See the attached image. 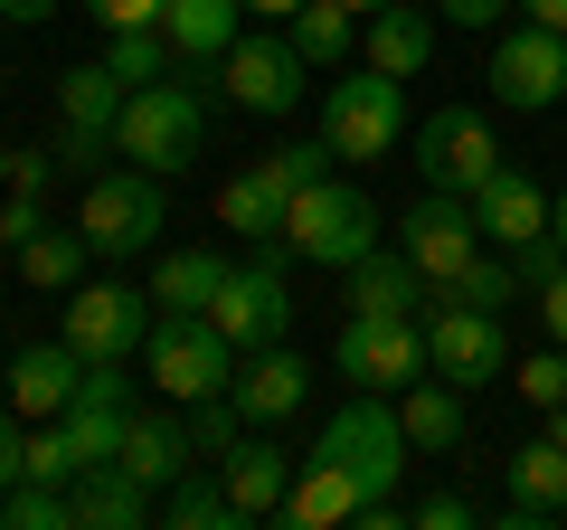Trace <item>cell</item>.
I'll use <instances>...</instances> for the list:
<instances>
[{
	"label": "cell",
	"instance_id": "47",
	"mask_svg": "<svg viewBox=\"0 0 567 530\" xmlns=\"http://www.w3.org/2000/svg\"><path fill=\"white\" fill-rule=\"evenodd\" d=\"M303 0H246V20H293Z\"/></svg>",
	"mask_w": 567,
	"mask_h": 530
},
{
	"label": "cell",
	"instance_id": "11",
	"mask_svg": "<svg viewBox=\"0 0 567 530\" xmlns=\"http://www.w3.org/2000/svg\"><path fill=\"white\" fill-rule=\"evenodd\" d=\"M208 323L227 332L237 350H265V342H284L293 332V294H284V246H256V256L237 265L218 285V304H208Z\"/></svg>",
	"mask_w": 567,
	"mask_h": 530
},
{
	"label": "cell",
	"instance_id": "1",
	"mask_svg": "<svg viewBox=\"0 0 567 530\" xmlns=\"http://www.w3.org/2000/svg\"><path fill=\"white\" fill-rule=\"evenodd\" d=\"M312 465H331L350 492H360V530L406 521V502H398V473H406V427H398V408H388L379 388H360V398H350V408L322 427Z\"/></svg>",
	"mask_w": 567,
	"mask_h": 530
},
{
	"label": "cell",
	"instance_id": "38",
	"mask_svg": "<svg viewBox=\"0 0 567 530\" xmlns=\"http://www.w3.org/2000/svg\"><path fill=\"white\" fill-rule=\"evenodd\" d=\"M406 521L416 530H473L483 511H473V492H425V502H406Z\"/></svg>",
	"mask_w": 567,
	"mask_h": 530
},
{
	"label": "cell",
	"instance_id": "2",
	"mask_svg": "<svg viewBox=\"0 0 567 530\" xmlns=\"http://www.w3.org/2000/svg\"><path fill=\"white\" fill-rule=\"evenodd\" d=\"M199 143H208V95H199L189 77H152V85H133V104H123V133H114L123 162H142V171H162V181H181V171L199 162Z\"/></svg>",
	"mask_w": 567,
	"mask_h": 530
},
{
	"label": "cell",
	"instance_id": "50",
	"mask_svg": "<svg viewBox=\"0 0 567 530\" xmlns=\"http://www.w3.org/2000/svg\"><path fill=\"white\" fill-rule=\"evenodd\" d=\"M0 181H10V152H0Z\"/></svg>",
	"mask_w": 567,
	"mask_h": 530
},
{
	"label": "cell",
	"instance_id": "24",
	"mask_svg": "<svg viewBox=\"0 0 567 530\" xmlns=\"http://www.w3.org/2000/svg\"><path fill=\"white\" fill-rule=\"evenodd\" d=\"M548 511H567V446H558V436H539V446L511 455V511H502V521L511 530H539Z\"/></svg>",
	"mask_w": 567,
	"mask_h": 530
},
{
	"label": "cell",
	"instance_id": "33",
	"mask_svg": "<svg viewBox=\"0 0 567 530\" xmlns=\"http://www.w3.org/2000/svg\"><path fill=\"white\" fill-rule=\"evenodd\" d=\"M171 58H181V48H171V29H162V20H152V29H114V48H104V67H114L123 85L171 77Z\"/></svg>",
	"mask_w": 567,
	"mask_h": 530
},
{
	"label": "cell",
	"instance_id": "25",
	"mask_svg": "<svg viewBox=\"0 0 567 530\" xmlns=\"http://www.w3.org/2000/svg\"><path fill=\"white\" fill-rule=\"evenodd\" d=\"M360 48H369V67H388V77H425V58H435V10H416V0L369 10Z\"/></svg>",
	"mask_w": 567,
	"mask_h": 530
},
{
	"label": "cell",
	"instance_id": "17",
	"mask_svg": "<svg viewBox=\"0 0 567 530\" xmlns=\"http://www.w3.org/2000/svg\"><path fill=\"white\" fill-rule=\"evenodd\" d=\"M473 218H483V246H502V256H511V246L548 237V190L529 181L520 162H502L483 190H473Z\"/></svg>",
	"mask_w": 567,
	"mask_h": 530
},
{
	"label": "cell",
	"instance_id": "46",
	"mask_svg": "<svg viewBox=\"0 0 567 530\" xmlns=\"http://www.w3.org/2000/svg\"><path fill=\"white\" fill-rule=\"evenodd\" d=\"M520 10H529L539 29H567V0H520Z\"/></svg>",
	"mask_w": 567,
	"mask_h": 530
},
{
	"label": "cell",
	"instance_id": "37",
	"mask_svg": "<svg viewBox=\"0 0 567 530\" xmlns=\"http://www.w3.org/2000/svg\"><path fill=\"white\" fill-rule=\"evenodd\" d=\"M520 398H529V408H558V398H567V350L558 342H548L539 360H520Z\"/></svg>",
	"mask_w": 567,
	"mask_h": 530
},
{
	"label": "cell",
	"instance_id": "16",
	"mask_svg": "<svg viewBox=\"0 0 567 530\" xmlns=\"http://www.w3.org/2000/svg\"><path fill=\"white\" fill-rule=\"evenodd\" d=\"M246 408V427H275V417H293L312 398V360L303 350H284V342H265V350H246L237 360V388H227Z\"/></svg>",
	"mask_w": 567,
	"mask_h": 530
},
{
	"label": "cell",
	"instance_id": "15",
	"mask_svg": "<svg viewBox=\"0 0 567 530\" xmlns=\"http://www.w3.org/2000/svg\"><path fill=\"white\" fill-rule=\"evenodd\" d=\"M66 342H76L85 360H123V350L152 342V304H142L133 285H76L66 294Z\"/></svg>",
	"mask_w": 567,
	"mask_h": 530
},
{
	"label": "cell",
	"instance_id": "34",
	"mask_svg": "<svg viewBox=\"0 0 567 530\" xmlns=\"http://www.w3.org/2000/svg\"><path fill=\"white\" fill-rule=\"evenodd\" d=\"M445 294H464V304H492V313H511V304H520V265H502V256H473L464 265V285H445Z\"/></svg>",
	"mask_w": 567,
	"mask_h": 530
},
{
	"label": "cell",
	"instance_id": "45",
	"mask_svg": "<svg viewBox=\"0 0 567 530\" xmlns=\"http://www.w3.org/2000/svg\"><path fill=\"white\" fill-rule=\"evenodd\" d=\"M539 313H548V342H558V350H567V275H558V285H548V294H539Z\"/></svg>",
	"mask_w": 567,
	"mask_h": 530
},
{
	"label": "cell",
	"instance_id": "31",
	"mask_svg": "<svg viewBox=\"0 0 567 530\" xmlns=\"http://www.w3.org/2000/svg\"><path fill=\"white\" fill-rule=\"evenodd\" d=\"M162 521H181V530H227V521H237V492H227V473H218V465H189L181 483L162 492Z\"/></svg>",
	"mask_w": 567,
	"mask_h": 530
},
{
	"label": "cell",
	"instance_id": "49",
	"mask_svg": "<svg viewBox=\"0 0 567 530\" xmlns=\"http://www.w3.org/2000/svg\"><path fill=\"white\" fill-rule=\"evenodd\" d=\"M341 10H360V20H369V10H398V0H341Z\"/></svg>",
	"mask_w": 567,
	"mask_h": 530
},
{
	"label": "cell",
	"instance_id": "18",
	"mask_svg": "<svg viewBox=\"0 0 567 530\" xmlns=\"http://www.w3.org/2000/svg\"><path fill=\"white\" fill-rule=\"evenodd\" d=\"M123 473H142L152 492H171L189 465H199V446H189V417L181 408H133V427H123Z\"/></svg>",
	"mask_w": 567,
	"mask_h": 530
},
{
	"label": "cell",
	"instance_id": "36",
	"mask_svg": "<svg viewBox=\"0 0 567 530\" xmlns=\"http://www.w3.org/2000/svg\"><path fill=\"white\" fill-rule=\"evenodd\" d=\"M511 265H520V285L529 294H548L567 275V246H558V227H548V237H529V246H511Z\"/></svg>",
	"mask_w": 567,
	"mask_h": 530
},
{
	"label": "cell",
	"instance_id": "35",
	"mask_svg": "<svg viewBox=\"0 0 567 530\" xmlns=\"http://www.w3.org/2000/svg\"><path fill=\"white\" fill-rule=\"evenodd\" d=\"M322 162H341V152H331V143H284V152H265V171H275L284 190H312V181H331Z\"/></svg>",
	"mask_w": 567,
	"mask_h": 530
},
{
	"label": "cell",
	"instance_id": "3",
	"mask_svg": "<svg viewBox=\"0 0 567 530\" xmlns=\"http://www.w3.org/2000/svg\"><path fill=\"white\" fill-rule=\"evenodd\" d=\"M142 360H152V388H162L171 408H189V398L237 388V360H246V350L227 342L208 313H162V323H152V342H142Z\"/></svg>",
	"mask_w": 567,
	"mask_h": 530
},
{
	"label": "cell",
	"instance_id": "32",
	"mask_svg": "<svg viewBox=\"0 0 567 530\" xmlns=\"http://www.w3.org/2000/svg\"><path fill=\"white\" fill-rule=\"evenodd\" d=\"M284 521H303V530L360 521V492H350V483H341L331 465H303V473H293V492H284Z\"/></svg>",
	"mask_w": 567,
	"mask_h": 530
},
{
	"label": "cell",
	"instance_id": "29",
	"mask_svg": "<svg viewBox=\"0 0 567 530\" xmlns=\"http://www.w3.org/2000/svg\"><path fill=\"white\" fill-rule=\"evenodd\" d=\"M10 265H20V285H39V294H76V285H85V265H95V237H85V227H76V237L39 227V237H29Z\"/></svg>",
	"mask_w": 567,
	"mask_h": 530
},
{
	"label": "cell",
	"instance_id": "41",
	"mask_svg": "<svg viewBox=\"0 0 567 530\" xmlns=\"http://www.w3.org/2000/svg\"><path fill=\"white\" fill-rule=\"evenodd\" d=\"M39 227H48V218H39V200H20V190H10V208H0V246L20 256V246L39 237Z\"/></svg>",
	"mask_w": 567,
	"mask_h": 530
},
{
	"label": "cell",
	"instance_id": "44",
	"mask_svg": "<svg viewBox=\"0 0 567 530\" xmlns=\"http://www.w3.org/2000/svg\"><path fill=\"white\" fill-rule=\"evenodd\" d=\"M0 20H10V29H39V20H58V0H0Z\"/></svg>",
	"mask_w": 567,
	"mask_h": 530
},
{
	"label": "cell",
	"instance_id": "12",
	"mask_svg": "<svg viewBox=\"0 0 567 530\" xmlns=\"http://www.w3.org/2000/svg\"><path fill=\"white\" fill-rule=\"evenodd\" d=\"M218 95L237 104V114H293V104H303V48L293 39H265V29H246L237 48H227L218 58Z\"/></svg>",
	"mask_w": 567,
	"mask_h": 530
},
{
	"label": "cell",
	"instance_id": "4",
	"mask_svg": "<svg viewBox=\"0 0 567 530\" xmlns=\"http://www.w3.org/2000/svg\"><path fill=\"white\" fill-rule=\"evenodd\" d=\"M369 246H379V208H369V190L350 181H312L293 190V208H284V256H303V265H360Z\"/></svg>",
	"mask_w": 567,
	"mask_h": 530
},
{
	"label": "cell",
	"instance_id": "26",
	"mask_svg": "<svg viewBox=\"0 0 567 530\" xmlns=\"http://www.w3.org/2000/svg\"><path fill=\"white\" fill-rule=\"evenodd\" d=\"M162 29H171V48H181V58L218 67L227 48L246 39V0H162Z\"/></svg>",
	"mask_w": 567,
	"mask_h": 530
},
{
	"label": "cell",
	"instance_id": "23",
	"mask_svg": "<svg viewBox=\"0 0 567 530\" xmlns=\"http://www.w3.org/2000/svg\"><path fill=\"white\" fill-rule=\"evenodd\" d=\"M218 473H227V492H237V521H265V511H284V492H293V455L284 446H265V436H237V446L218 455Z\"/></svg>",
	"mask_w": 567,
	"mask_h": 530
},
{
	"label": "cell",
	"instance_id": "13",
	"mask_svg": "<svg viewBox=\"0 0 567 530\" xmlns=\"http://www.w3.org/2000/svg\"><path fill=\"white\" fill-rule=\"evenodd\" d=\"M398 246L435 275V294H445V285H464V265L483 256V218H473V200H454V190H425L398 218Z\"/></svg>",
	"mask_w": 567,
	"mask_h": 530
},
{
	"label": "cell",
	"instance_id": "8",
	"mask_svg": "<svg viewBox=\"0 0 567 530\" xmlns=\"http://www.w3.org/2000/svg\"><path fill=\"white\" fill-rule=\"evenodd\" d=\"M425 360H435V379H454V388H492L511 369L502 313L464 304V294H435V304H425Z\"/></svg>",
	"mask_w": 567,
	"mask_h": 530
},
{
	"label": "cell",
	"instance_id": "42",
	"mask_svg": "<svg viewBox=\"0 0 567 530\" xmlns=\"http://www.w3.org/2000/svg\"><path fill=\"white\" fill-rule=\"evenodd\" d=\"M85 10H95L104 29H152L162 20V0H85Z\"/></svg>",
	"mask_w": 567,
	"mask_h": 530
},
{
	"label": "cell",
	"instance_id": "19",
	"mask_svg": "<svg viewBox=\"0 0 567 530\" xmlns=\"http://www.w3.org/2000/svg\"><path fill=\"white\" fill-rule=\"evenodd\" d=\"M66 492H76V530H142V521H162V492L142 483V473H123V465H85Z\"/></svg>",
	"mask_w": 567,
	"mask_h": 530
},
{
	"label": "cell",
	"instance_id": "43",
	"mask_svg": "<svg viewBox=\"0 0 567 530\" xmlns=\"http://www.w3.org/2000/svg\"><path fill=\"white\" fill-rule=\"evenodd\" d=\"M435 10H445L454 29H492V20H502V10H511V0H435Z\"/></svg>",
	"mask_w": 567,
	"mask_h": 530
},
{
	"label": "cell",
	"instance_id": "28",
	"mask_svg": "<svg viewBox=\"0 0 567 530\" xmlns=\"http://www.w3.org/2000/svg\"><path fill=\"white\" fill-rule=\"evenodd\" d=\"M227 275H237V265H227L218 246H181V256H162V275H152V304L162 313H208Z\"/></svg>",
	"mask_w": 567,
	"mask_h": 530
},
{
	"label": "cell",
	"instance_id": "39",
	"mask_svg": "<svg viewBox=\"0 0 567 530\" xmlns=\"http://www.w3.org/2000/svg\"><path fill=\"white\" fill-rule=\"evenodd\" d=\"M20 473H29V417H20V408H0V492L20 483Z\"/></svg>",
	"mask_w": 567,
	"mask_h": 530
},
{
	"label": "cell",
	"instance_id": "20",
	"mask_svg": "<svg viewBox=\"0 0 567 530\" xmlns=\"http://www.w3.org/2000/svg\"><path fill=\"white\" fill-rule=\"evenodd\" d=\"M398 427H406V446H416V455H464L473 408H464V388H454V379L425 369L416 388H398Z\"/></svg>",
	"mask_w": 567,
	"mask_h": 530
},
{
	"label": "cell",
	"instance_id": "27",
	"mask_svg": "<svg viewBox=\"0 0 567 530\" xmlns=\"http://www.w3.org/2000/svg\"><path fill=\"white\" fill-rule=\"evenodd\" d=\"M284 208H293V190L275 181V171H237V181L218 190V218L237 227V237H256V246H284Z\"/></svg>",
	"mask_w": 567,
	"mask_h": 530
},
{
	"label": "cell",
	"instance_id": "5",
	"mask_svg": "<svg viewBox=\"0 0 567 530\" xmlns=\"http://www.w3.org/2000/svg\"><path fill=\"white\" fill-rule=\"evenodd\" d=\"M76 227L95 237V256H142V246L171 227V190H162V171H142V162L95 171V181H85V200H76Z\"/></svg>",
	"mask_w": 567,
	"mask_h": 530
},
{
	"label": "cell",
	"instance_id": "9",
	"mask_svg": "<svg viewBox=\"0 0 567 530\" xmlns=\"http://www.w3.org/2000/svg\"><path fill=\"white\" fill-rule=\"evenodd\" d=\"M123 104H133V85L114 77V67H66L58 77V114H66V133H58V171H85L95 181V162L114 152V133H123Z\"/></svg>",
	"mask_w": 567,
	"mask_h": 530
},
{
	"label": "cell",
	"instance_id": "22",
	"mask_svg": "<svg viewBox=\"0 0 567 530\" xmlns=\"http://www.w3.org/2000/svg\"><path fill=\"white\" fill-rule=\"evenodd\" d=\"M76 379H85V350L58 332V342H39V350H20V360H10V408H20V417H66Z\"/></svg>",
	"mask_w": 567,
	"mask_h": 530
},
{
	"label": "cell",
	"instance_id": "48",
	"mask_svg": "<svg viewBox=\"0 0 567 530\" xmlns=\"http://www.w3.org/2000/svg\"><path fill=\"white\" fill-rule=\"evenodd\" d=\"M548 227H558V246H567V190H558V208H548Z\"/></svg>",
	"mask_w": 567,
	"mask_h": 530
},
{
	"label": "cell",
	"instance_id": "40",
	"mask_svg": "<svg viewBox=\"0 0 567 530\" xmlns=\"http://www.w3.org/2000/svg\"><path fill=\"white\" fill-rule=\"evenodd\" d=\"M48 181H58V152H10V190L20 200H48Z\"/></svg>",
	"mask_w": 567,
	"mask_h": 530
},
{
	"label": "cell",
	"instance_id": "6",
	"mask_svg": "<svg viewBox=\"0 0 567 530\" xmlns=\"http://www.w3.org/2000/svg\"><path fill=\"white\" fill-rule=\"evenodd\" d=\"M398 133H406V77L360 67V77L322 85V143L341 152V162H388Z\"/></svg>",
	"mask_w": 567,
	"mask_h": 530
},
{
	"label": "cell",
	"instance_id": "30",
	"mask_svg": "<svg viewBox=\"0 0 567 530\" xmlns=\"http://www.w3.org/2000/svg\"><path fill=\"white\" fill-rule=\"evenodd\" d=\"M284 39L303 48V67H341L350 48H360V10H341V0H303V10L284 20Z\"/></svg>",
	"mask_w": 567,
	"mask_h": 530
},
{
	"label": "cell",
	"instance_id": "10",
	"mask_svg": "<svg viewBox=\"0 0 567 530\" xmlns=\"http://www.w3.org/2000/svg\"><path fill=\"white\" fill-rule=\"evenodd\" d=\"M416 171H425V190L473 200V190L502 171V143H492V123L473 114V104H435V114L416 123Z\"/></svg>",
	"mask_w": 567,
	"mask_h": 530
},
{
	"label": "cell",
	"instance_id": "21",
	"mask_svg": "<svg viewBox=\"0 0 567 530\" xmlns=\"http://www.w3.org/2000/svg\"><path fill=\"white\" fill-rule=\"evenodd\" d=\"M425 304H435V275L406 246H369L350 265V313H425Z\"/></svg>",
	"mask_w": 567,
	"mask_h": 530
},
{
	"label": "cell",
	"instance_id": "14",
	"mask_svg": "<svg viewBox=\"0 0 567 530\" xmlns=\"http://www.w3.org/2000/svg\"><path fill=\"white\" fill-rule=\"evenodd\" d=\"M567 95V29H511L502 48H492V104H511V114H548V104Z\"/></svg>",
	"mask_w": 567,
	"mask_h": 530
},
{
	"label": "cell",
	"instance_id": "7",
	"mask_svg": "<svg viewBox=\"0 0 567 530\" xmlns=\"http://www.w3.org/2000/svg\"><path fill=\"white\" fill-rule=\"evenodd\" d=\"M331 369H341L350 388H379V398L388 388H416L425 369H435L425 360V323L416 313H350L341 342H331Z\"/></svg>",
	"mask_w": 567,
	"mask_h": 530
}]
</instances>
